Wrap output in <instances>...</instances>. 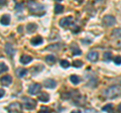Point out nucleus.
I'll return each mask as SVG.
<instances>
[{
    "instance_id": "9b49d317",
    "label": "nucleus",
    "mask_w": 121,
    "mask_h": 113,
    "mask_svg": "<svg viewBox=\"0 0 121 113\" xmlns=\"http://www.w3.org/2000/svg\"><path fill=\"white\" fill-rule=\"evenodd\" d=\"M12 82V78L10 76H4L1 78V84L4 85V86H9Z\"/></svg>"
},
{
    "instance_id": "39448f33",
    "label": "nucleus",
    "mask_w": 121,
    "mask_h": 113,
    "mask_svg": "<svg viewBox=\"0 0 121 113\" xmlns=\"http://www.w3.org/2000/svg\"><path fill=\"white\" fill-rule=\"evenodd\" d=\"M41 90V86L40 84H37V83H35V84H31L28 88V93L30 95H36L39 94Z\"/></svg>"
},
{
    "instance_id": "423d86ee",
    "label": "nucleus",
    "mask_w": 121,
    "mask_h": 113,
    "mask_svg": "<svg viewBox=\"0 0 121 113\" xmlns=\"http://www.w3.org/2000/svg\"><path fill=\"white\" fill-rule=\"evenodd\" d=\"M87 59H88L90 62L95 63L99 60V54H98V52H96V51H91V52H89V54L87 55Z\"/></svg>"
},
{
    "instance_id": "7ed1b4c3",
    "label": "nucleus",
    "mask_w": 121,
    "mask_h": 113,
    "mask_svg": "<svg viewBox=\"0 0 121 113\" xmlns=\"http://www.w3.org/2000/svg\"><path fill=\"white\" fill-rule=\"evenodd\" d=\"M102 23H103V25L106 26V27H109V26H112L116 23V19H115V17L112 15H106L103 17V19H102Z\"/></svg>"
},
{
    "instance_id": "ddd939ff",
    "label": "nucleus",
    "mask_w": 121,
    "mask_h": 113,
    "mask_svg": "<svg viewBox=\"0 0 121 113\" xmlns=\"http://www.w3.org/2000/svg\"><path fill=\"white\" fill-rule=\"evenodd\" d=\"M32 61V58L30 56H22L20 58V63L23 64V65H27V64H29L30 62Z\"/></svg>"
},
{
    "instance_id": "1a4fd4ad",
    "label": "nucleus",
    "mask_w": 121,
    "mask_h": 113,
    "mask_svg": "<svg viewBox=\"0 0 121 113\" xmlns=\"http://www.w3.org/2000/svg\"><path fill=\"white\" fill-rule=\"evenodd\" d=\"M56 83L55 80H52V79H48V80L44 81V87L45 88H48V89H52V88H56Z\"/></svg>"
},
{
    "instance_id": "9d476101",
    "label": "nucleus",
    "mask_w": 121,
    "mask_h": 113,
    "mask_svg": "<svg viewBox=\"0 0 121 113\" xmlns=\"http://www.w3.org/2000/svg\"><path fill=\"white\" fill-rule=\"evenodd\" d=\"M43 37L41 36H35V37H33V39H31V40H30V43L32 44V46H39V44L43 43Z\"/></svg>"
},
{
    "instance_id": "a878e982",
    "label": "nucleus",
    "mask_w": 121,
    "mask_h": 113,
    "mask_svg": "<svg viewBox=\"0 0 121 113\" xmlns=\"http://www.w3.org/2000/svg\"><path fill=\"white\" fill-rule=\"evenodd\" d=\"M59 48H60V44H52V46L48 47V48H47V50H48V51H54L52 48H56V50H58Z\"/></svg>"
},
{
    "instance_id": "bb28decb",
    "label": "nucleus",
    "mask_w": 121,
    "mask_h": 113,
    "mask_svg": "<svg viewBox=\"0 0 121 113\" xmlns=\"http://www.w3.org/2000/svg\"><path fill=\"white\" fill-rule=\"evenodd\" d=\"M114 63L116 64L117 66H119V65H121V56H116V58L114 59Z\"/></svg>"
},
{
    "instance_id": "0eeeda50",
    "label": "nucleus",
    "mask_w": 121,
    "mask_h": 113,
    "mask_svg": "<svg viewBox=\"0 0 121 113\" xmlns=\"http://www.w3.org/2000/svg\"><path fill=\"white\" fill-rule=\"evenodd\" d=\"M24 106H25L26 109H29V110H31V109H33V108L36 106V103H35V101H33L31 99L24 98Z\"/></svg>"
},
{
    "instance_id": "f257e3e1",
    "label": "nucleus",
    "mask_w": 121,
    "mask_h": 113,
    "mask_svg": "<svg viewBox=\"0 0 121 113\" xmlns=\"http://www.w3.org/2000/svg\"><path fill=\"white\" fill-rule=\"evenodd\" d=\"M103 95L107 99H114L115 97H118L121 95V86L120 85H112L104 90Z\"/></svg>"
},
{
    "instance_id": "dca6fc26",
    "label": "nucleus",
    "mask_w": 121,
    "mask_h": 113,
    "mask_svg": "<svg viewBox=\"0 0 121 113\" xmlns=\"http://www.w3.org/2000/svg\"><path fill=\"white\" fill-rule=\"evenodd\" d=\"M39 100L41 101V102H48L50 101V96H48V94L43 93L39 97Z\"/></svg>"
},
{
    "instance_id": "f704fd0d",
    "label": "nucleus",
    "mask_w": 121,
    "mask_h": 113,
    "mask_svg": "<svg viewBox=\"0 0 121 113\" xmlns=\"http://www.w3.org/2000/svg\"><path fill=\"white\" fill-rule=\"evenodd\" d=\"M120 6H121V5H120Z\"/></svg>"
},
{
    "instance_id": "c756f323",
    "label": "nucleus",
    "mask_w": 121,
    "mask_h": 113,
    "mask_svg": "<svg viewBox=\"0 0 121 113\" xmlns=\"http://www.w3.org/2000/svg\"><path fill=\"white\" fill-rule=\"evenodd\" d=\"M104 56H105V60H106V61H108V60L110 61V60H111V58H110V56H111V54H110V52H105V54H104Z\"/></svg>"
},
{
    "instance_id": "b1692460",
    "label": "nucleus",
    "mask_w": 121,
    "mask_h": 113,
    "mask_svg": "<svg viewBox=\"0 0 121 113\" xmlns=\"http://www.w3.org/2000/svg\"><path fill=\"white\" fill-rule=\"evenodd\" d=\"M60 66L63 68H68V67H70V63L66 61V60H62V61H60Z\"/></svg>"
},
{
    "instance_id": "4468645a",
    "label": "nucleus",
    "mask_w": 121,
    "mask_h": 113,
    "mask_svg": "<svg viewBox=\"0 0 121 113\" xmlns=\"http://www.w3.org/2000/svg\"><path fill=\"white\" fill-rule=\"evenodd\" d=\"M26 74H27V70L23 69V68H18V69L16 70V76H17L18 78L24 77Z\"/></svg>"
},
{
    "instance_id": "4be33fe9",
    "label": "nucleus",
    "mask_w": 121,
    "mask_h": 113,
    "mask_svg": "<svg viewBox=\"0 0 121 113\" xmlns=\"http://www.w3.org/2000/svg\"><path fill=\"white\" fill-rule=\"evenodd\" d=\"M72 52H73V54L75 55V56H80L81 55V51H80V48H79L78 47H75L74 48V46H72Z\"/></svg>"
},
{
    "instance_id": "412c9836",
    "label": "nucleus",
    "mask_w": 121,
    "mask_h": 113,
    "mask_svg": "<svg viewBox=\"0 0 121 113\" xmlns=\"http://www.w3.org/2000/svg\"><path fill=\"white\" fill-rule=\"evenodd\" d=\"M64 10V6L60 4H56L55 6V12L56 13H62Z\"/></svg>"
},
{
    "instance_id": "2eb2a0df",
    "label": "nucleus",
    "mask_w": 121,
    "mask_h": 113,
    "mask_svg": "<svg viewBox=\"0 0 121 113\" xmlns=\"http://www.w3.org/2000/svg\"><path fill=\"white\" fill-rule=\"evenodd\" d=\"M10 23V17L7 14H4L1 17V24L2 25H8Z\"/></svg>"
},
{
    "instance_id": "5701e85b",
    "label": "nucleus",
    "mask_w": 121,
    "mask_h": 113,
    "mask_svg": "<svg viewBox=\"0 0 121 113\" xmlns=\"http://www.w3.org/2000/svg\"><path fill=\"white\" fill-rule=\"evenodd\" d=\"M112 35L113 36H117V37H121V28L114 29V30L112 31Z\"/></svg>"
},
{
    "instance_id": "f8f14e48",
    "label": "nucleus",
    "mask_w": 121,
    "mask_h": 113,
    "mask_svg": "<svg viewBox=\"0 0 121 113\" xmlns=\"http://www.w3.org/2000/svg\"><path fill=\"white\" fill-rule=\"evenodd\" d=\"M5 52H6V54L8 55V56H13L14 55V48L12 47V44H10V43H6L5 44Z\"/></svg>"
},
{
    "instance_id": "f03ea898",
    "label": "nucleus",
    "mask_w": 121,
    "mask_h": 113,
    "mask_svg": "<svg viewBox=\"0 0 121 113\" xmlns=\"http://www.w3.org/2000/svg\"><path fill=\"white\" fill-rule=\"evenodd\" d=\"M27 7L29 11L31 13H35V14H40L44 13V6L41 4L39 2H36V1H29L27 3Z\"/></svg>"
},
{
    "instance_id": "cd10ccee",
    "label": "nucleus",
    "mask_w": 121,
    "mask_h": 113,
    "mask_svg": "<svg viewBox=\"0 0 121 113\" xmlns=\"http://www.w3.org/2000/svg\"><path fill=\"white\" fill-rule=\"evenodd\" d=\"M73 65H74V67H76V68H80L81 66H83V63H82L81 61H75V62L73 63Z\"/></svg>"
},
{
    "instance_id": "20e7f679",
    "label": "nucleus",
    "mask_w": 121,
    "mask_h": 113,
    "mask_svg": "<svg viewBox=\"0 0 121 113\" xmlns=\"http://www.w3.org/2000/svg\"><path fill=\"white\" fill-rule=\"evenodd\" d=\"M21 104L18 102H13L11 103L8 107H7V110L9 113H21Z\"/></svg>"
},
{
    "instance_id": "6e6552de",
    "label": "nucleus",
    "mask_w": 121,
    "mask_h": 113,
    "mask_svg": "<svg viewBox=\"0 0 121 113\" xmlns=\"http://www.w3.org/2000/svg\"><path fill=\"white\" fill-rule=\"evenodd\" d=\"M72 20H73V17H72V16L64 17V18H62V19H60V25L62 26V27H66V26H68V25H70V24H71Z\"/></svg>"
},
{
    "instance_id": "7c9ffc66",
    "label": "nucleus",
    "mask_w": 121,
    "mask_h": 113,
    "mask_svg": "<svg viewBox=\"0 0 121 113\" xmlns=\"http://www.w3.org/2000/svg\"><path fill=\"white\" fill-rule=\"evenodd\" d=\"M0 92H1V93H0V97L3 98V96H4V94H5L4 90H3V89H0Z\"/></svg>"
},
{
    "instance_id": "6ab92c4d",
    "label": "nucleus",
    "mask_w": 121,
    "mask_h": 113,
    "mask_svg": "<svg viewBox=\"0 0 121 113\" xmlns=\"http://www.w3.org/2000/svg\"><path fill=\"white\" fill-rule=\"evenodd\" d=\"M103 111H106L108 113H113V105L112 104H108V105H105V106L102 108Z\"/></svg>"
},
{
    "instance_id": "aec40b11",
    "label": "nucleus",
    "mask_w": 121,
    "mask_h": 113,
    "mask_svg": "<svg viewBox=\"0 0 121 113\" xmlns=\"http://www.w3.org/2000/svg\"><path fill=\"white\" fill-rule=\"evenodd\" d=\"M45 61L48 64H55L56 63V58L54 56H45Z\"/></svg>"
},
{
    "instance_id": "2f4dec72",
    "label": "nucleus",
    "mask_w": 121,
    "mask_h": 113,
    "mask_svg": "<svg viewBox=\"0 0 121 113\" xmlns=\"http://www.w3.org/2000/svg\"><path fill=\"white\" fill-rule=\"evenodd\" d=\"M71 113H81V111L80 110H73Z\"/></svg>"
},
{
    "instance_id": "f3484780",
    "label": "nucleus",
    "mask_w": 121,
    "mask_h": 113,
    "mask_svg": "<svg viewBox=\"0 0 121 113\" xmlns=\"http://www.w3.org/2000/svg\"><path fill=\"white\" fill-rule=\"evenodd\" d=\"M70 81L73 83L74 85H77L80 83V78H79L77 75H72V76L70 77Z\"/></svg>"
},
{
    "instance_id": "c85d7f7f",
    "label": "nucleus",
    "mask_w": 121,
    "mask_h": 113,
    "mask_svg": "<svg viewBox=\"0 0 121 113\" xmlns=\"http://www.w3.org/2000/svg\"><path fill=\"white\" fill-rule=\"evenodd\" d=\"M39 113H51V111L48 110L47 107H43V108H41L40 110L39 111Z\"/></svg>"
},
{
    "instance_id": "72a5a7b5",
    "label": "nucleus",
    "mask_w": 121,
    "mask_h": 113,
    "mask_svg": "<svg viewBox=\"0 0 121 113\" xmlns=\"http://www.w3.org/2000/svg\"><path fill=\"white\" fill-rule=\"evenodd\" d=\"M117 46H118V47H120V48H121V40L119 41V43H117Z\"/></svg>"
},
{
    "instance_id": "a211bd4d",
    "label": "nucleus",
    "mask_w": 121,
    "mask_h": 113,
    "mask_svg": "<svg viewBox=\"0 0 121 113\" xmlns=\"http://www.w3.org/2000/svg\"><path fill=\"white\" fill-rule=\"evenodd\" d=\"M36 28H37V26L35 23H29L26 26V29H27L28 32H33L35 30H36Z\"/></svg>"
},
{
    "instance_id": "473e14b6",
    "label": "nucleus",
    "mask_w": 121,
    "mask_h": 113,
    "mask_svg": "<svg viewBox=\"0 0 121 113\" xmlns=\"http://www.w3.org/2000/svg\"><path fill=\"white\" fill-rule=\"evenodd\" d=\"M118 111H119V112H121V103L118 105Z\"/></svg>"
},
{
    "instance_id": "393cba45",
    "label": "nucleus",
    "mask_w": 121,
    "mask_h": 113,
    "mask_svg": "<svg viewBox=\"0 0 121 113\" xmlns=\"http://www.w3.org/2000/svg\"><path fill=\"white\" fill-rule=\"evenodd\" d=\"M0 66H1V70H0V71H1V73H4V72H7V70H8V68H7V66L5 65V64L4 63H1V64H0Z\"/></svg>"
}]
</instances>
